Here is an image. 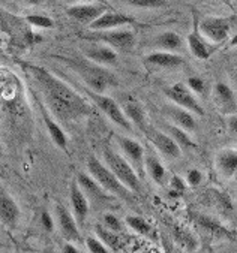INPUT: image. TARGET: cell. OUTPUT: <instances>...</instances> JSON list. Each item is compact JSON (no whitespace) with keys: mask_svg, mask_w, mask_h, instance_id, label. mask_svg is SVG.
<instances>
[{"mask_svg":"<svg viewBox=\"0 0 237 253\" xmlns=\"http://www.w3.org/2000/svg\"><path fill=\"white\" fill-rule=\"evenodd\" d=\"M87 171L89 174L96 180L101 187L108 192L111 196H116L122 201H126V202H132L134 199V192L129 190L116 175L114 172L107 167L104 165L99 159H96L95 156H90L87 159Z\"/></svg>","mask_w":237,"mask_h":253,"instance_id":"3","label":"cell"},{"mask_svg":"<svg viewBox=\"0 0 237 253\" xmlns=\"http://www.w3.org/2000/svg\"><path fill=\"white\" fill-rule=\"evenodd\" d=\"M234 84H236V88H237V72L234 74Z\"/></svg>","mask_w":237,"mask_h":253,"instance_id":"44","label":"cell"},{"mask_svg":"<svg viewBox=\"0 0 237 253\" xmlns=\"http://www.w3.org/2000/svg\"><path fill=\"white\" fill-rule=\"evenodd\" d=\"M41 111H42V119H44V123H45V127L48 130V135L50 138L53 139V142L62 148V150H68V138L65 135V132L62 130V127L59 126V123H56L51 116L45 111L44 107H41Z\"/></svg>","mask_w":237,"mask_h":253,"instance_id":"23","label":"cell"},{"mask_svg":"<svg viewBox=\"0 0 237 253\" xmlns=\"http://www.w3.org/2000/svg\"><path fill=\"white\" fill-rule=\"evenodd\" d=\"M117 144L120 147V150L123 151V155L126 156V159L129 161V164L134 167V169L137 171V174L143 175L144 174V148L138 141L128 138V136H117Z\"/></svg>","mask_w":237,"mask_h":253,"instance_id":"7","label":"cell"},{"mask_svg":"<svg viewBox=\"0 0 237 253\" xmlns=\"http://www.w3.org/2000/svg\"><path fill=\"white\" fill-rule=\"evenodd\" d=\"M155 43L159 48L165 49V51L171 53V51H179V49L182 48V45H183V41L176 32H164L156 38Z\"/></svg>","mask_w":237,"mask_h":253,"instance_id":"26","label":"cell"},{"mask_svg":"<svg viewBox=\"0 0 237 253\" xmlns=\"http://www.w3.org/2000/svg\"><path fill=\"white\" fill-rule=\"evenodd\" d=\"M29 253H35V252H29Z\"/></svg>","mask_w":237,"mask_h":253,"instance_id":"46","label":"cell"},{"mask_svg":"<svg viewBox=\"0 0 237 253\" xmlns=\"http://www.w3.org/2000/svg\"><path fill=\"white\" fill-rule=\"evenodd\" d=\"M84 91L92 99V102L96 105L113 123H116L119 127H122V129H125L128 132H132V123L128 120V117L125 116L123 110L119 107V104L116 102L114 99H111L110 96H105L102 93L93 91L90 88H86Z\"/></svg>","mask_w":237,"mask_h":253,"instance_id":"5","label":"cell"},{"mask_svg":"<svg viewBox=\"0 0 237 253\" xmlns=\"http://www.w3.org/2000/svg\"><path fill=\"white\" fill-rule=\"evenodd\" d=\"M63 253H81V252L69 241V243H66V244L63 246Z\"/></svg>","mask_w":237,"mask_h":253,"instance_id":"40","label":"cell"},{"mask_svg":"<svg viewBox=\"0 0 237 253\" xmlns=\"http://www.w3.org/2000/svg\"><path fill=\"white\" fill-rule=\"evenodd\" d=\"M132 6L143 8V9H156L165 6V0H126Z\"/></svg>","mask_w":237,"mask_h":253,"instance_id":"32","label":"cell"},{"mask_svg":"<svg viewBox=\"0 0 237 253\" xmlns=\"http://www.w3.org/2000/svg\"><path fill=\"white\" fill-rule=\"evenodd\" d=\"M165 96L174 102L177 107H182L188 111H191L195 116H204V108L198 102V99L194 96V93L189 90L188 85L177 83L171 87L165 88Z\"/></svg>","mask_w":237,"mask_h":253,"instance_id":"6","label":"cell"},{"mask_svg":"<svg viewBox=\"0 0 237 253\" xmlns=\"http://www.w3.org/2000/svg\"><path fill=\"white\" fill-rule=\"evenodd\" d=\"M188 45H189V49H191V53L200 59V60H206L210 57V49L209 46L206 45V42L197 35V33H191L188 36Z\"/></svg>","mask_w":237,"mask_h":253,"instance_id":"29","label":"cell"},{"mask_svg":"<svg viewBox=\"0 0 237 253\" xmlns=\"http://www.w3.org/2000/svg\"><path fill=\"white\" fill-rule=\"evenodd\" d=\"M134 20H131L129 17L123 15V14H117V12H105L102 14L98 20H95L90 24L92 30H108V29H116L120 26H128L132 24Z\"/></svg>","mask_w":237,"mask_h":253,"instance_id":"19","label":"cell"},{"mask_svg":"<svg viewBox=\"0 0 237 253\" xmlns=\"http://www.w3.org/2000/svg\"><path fill=\"white\" fill-rule=\"evenodd\" d=\"M56 216H57V223L60 226V231H62L63 237L71 243L80 241L81 237H80L78 222L74 217V214L69 213L63 206H57L56 207Z\"/></svg>","mask_w":237,"mask_h":253,"instance_id":"14","label":"cell"},{"mask_svg":"<svg viewBox=\"0 0 237 253\" xmlns=\"http://www.w3.org/2000/svg\"><path fill=\"white\" fill-rule=\"evenodd\" d=\"M215 165L218 172L225 178H233L237 175V150L225 148L216 155Z\"/></svg>","mask_w":237,"mask_h":253,"instance_id":"17","label":"cell"},{"mask_svg":"<svg viewBox=\"0 0 237 253\" xmlns=\"http://www.w3.org/2000/svg\"><path fill=\"white\" fill-rule=\"evenodd\" d=\"M24 2L29 5H39V3H42V0H24Z\"/></svg>","mask_w":237,"mask_h":253,"instance_id":"42","label":"cell"},{"mask_svg":"<svg viewBox=\"0 0 237 253\" xmlns=\"http://www.w3.org/2000/svg\"><path fill=\"white\" fill-rule=\"evenodd\" d=\"M164 129H165V133H168L177 144L180 148H191V147H195V142L191 139L189 136V132L183 130L182 127L173 125V123H165L164 125Z\"/></svg>","mask_w":237,"mask_h":253,"instance_id":"25","label":"cell"},{"mask_svg":"<svg viewBox=\"0 0 237 253\" xmlns=\"http://www.w3.org/2000/svg\"><path fill=\"white\" fill-rule=\"evenodd\" d=\"M144 169L149 172L150 178L156 184H159V186L165 184L167 171H165L164 165L161 164V161L155 155H146V158H144Z\"/></svg>","mask_w":237,"mask_h":253,"instance_id":"24","label":"cell"},{"mask_svg":"<svg viewBox=\"0 0 237 253\" xmlns=\"http://www.w3.org/2000/svg\"><path fill=\"white\" fill-rule=\"evenodd\" d=\"M63 62L72 71H75L87 84V88L93 91L102 93L108 87L117 84L116 77L110 71L102 68V65H98L89 59H63Z\"/></svg>","mask_w":237,"mask_h":253,"instance_id":"2","label":"cell"},{"mask_svg":"<svg viewBox=\"0 0 237 253\" xmlns=\"http://www.w3.org/2000/svg\"><path fill=\"white\" fill-rule=\"evenodd\" d=\"M6 29V20L3 17V14L0 12V30H5Z\"/></svg>","mask_w":237,"mask_h":253,"instance_id":"41","label":"cell"},{"mask_svg":"<svg viewBox=\"0 0 237 253\" xmlns=\"http://www.w3.org/2000/svg\"><path fill=\"white\" fill-rule=\"evenodd\" d=\"M188 87H189V90L197 93V94H203L204 93V88H206V84L198 77H189L188 78Z\"/></svg>","mask_w":237,"mask_h":253,"instance_id":"35","label":"cell"},{"mask_svg":"<svg viewBox=\"0 0 237 253\" xmlns=\"http://www.w3.org/2000/svg\"><path fill=\"white\" fill-rule=\"evenodd\" d=\"M86 57L98 65H114L117 62V54L111 46L95 45L86 49Z\"/></svg>","mask_w":237,"mask_h":253,"instance_id":"21","label":"cell"},{"mask_svg":"<svg viewBox=\"0 0 237 253\" xmlns=\"http://www.w3.org/2000/svg\"><path fill=\"white\" fill-rule=\"evenodd\" d=\"M77 183L78 186L81 187V190L84 192V195L87 196V199H92L93 202H107L110 201V193L105 192L101 184L95 180L90 174H86V172H78L77 174Z\"/></svg>","mask_w":237,"mask_h":253,"instance_id":"12","label":"cell"},{"mask_svg":"<svg viewBox=\"0 0 237 253\" xmlns=\"http://www.w3.org/2000/svg\"><path fill=\"white\" fill-rule=\"evenodd\" d=\"M86 246L90 253H116V252L110 250L99 238H95V237H89L86 240Z\"/></svg>","mask_w":237,"mask_h":253,"instance_id":"31","label":"cell"},{"mask_svg":"<svg viewBox=\"0 0 237 253\" xmlns=\"http://www.w3.org/2000/svg\"><path fill=\"white\" fill-rule=\"evenodd\" d=\"M213 94L216 99V104L219 105V108L227 113L231 114L237 110V99H236V93L234 90L225 84V83H216L213 87Z\"/></svg>","mask_w":237,"mask_h":253,"instance_id":"18","label":"cell"},{"mask_svg":"<svg viewBox=\"0 0 237 253\" xmlns=\"http://www.w3.org/2000/svg\"><path fill=\"white\" fill-rule=\"evenodd\" d=\"M104 226L113 232H120L122 231V223L114 214H105L104 216Z\"/></svg>","mask_w":237,"mask_h":253,"instance_id":"36","label":"cell"},{"mask_svg":"<svg viewBox=\"0 0 237 253\" xmlns=\"http://www.w3.org/2000/svg\"><path fill=\"white\" fill-rule=\"evenodd\" d=\"M200 32L209 41L219 43L224 42L230 33V23L227 18L221 17H209L200 23Z\"/></svg>","mask_w":237,"mask_h":253,"instance_id":"9","label":"cell"},{"mask_svg":"<svg viewBox=\"0 0 237 253\" xmlns=\"http://www.w3.org/2000/svg\"><path fill=\"white\" fill-rule=\"evenodd\" d=\"M104 161H105L107 167L114 172V175L129 190H132L134 193H141L143 186H141L137 171L134 169V167L129 164L128 159H125L123 156L116 153V151L111 150L110 147H104Z\"/></svg>","mask_w":237,"mask_h":253,"instance_id":"4","label":"cell"},{"mask_svg":"<svg viewBox=\"0 0 237 253\" xmlns=\"http://www.w3.org/2000/svg\"><path fill=\"white\" fill-rule=\"evenodd\" d=\"M68 2H78V3H87V2H95V0H68Z\"/></svg>","mask_w":237,"mask_h":253,"instance_id":"43","label":"cell"},{"mask_svg":"<svg viewBox=\"0 0 237 253\" xmlns=\"http://www.w3.org/2000/svg\"><path fill=\"white\" fill-rule=\"evenodd\" d=\"M146 135L153 147L164 156L171 159H179L182 156V148L168 133L158 129H146Z\"/></svg>","mask_w":237,"mask_h":253,"instance_id":"8","label":"cell"},{"mask_svg":"<svg viewBox=\"0 0 237 253\" xmlns=\"http://www.w3.org/2000/svg\"><path fill=\"white\" fill-rule=\"evenodd\" d=\"M27 23H30L35 27H41V29H51L54 26L53 20L48 17H44V15H29L26 17Z\"/></svg>","mask_w":237,"mask_h":253,"instance_id":"33","label":"cell"},{"mask_svg":"<svg viewBox=\"0 0 237 253\" xmlns=\"http://www.w3.org/2000/svg\"><path fill=\"white\" fill-rule=\"evenodd\" d=\"M227 125H228V129L237 135V116H230L227 119Z\"/></svg>","mask_w":237,"mask_h":253,"instance_id":"39","label":"cell"},{"mask_svg":"<svg viewBox=\"0 0 237 253\" xmlns=\"http://www.w3.org/2000/svg\"><path fill=\"white\" fill-rule=\"evenodd\" d=\"M26 68L41 88L47 105L56 119L62 120L63 123H71L92 114V107L74 88H71L56 75L35 65H26Z\"/></svg>","mask_w":237,"mask_h":253,"instance_id":"1","label":"cell"},{"mask_svg":"<svg viewBox=\"0 0 237 253\" xmlns=\"http://www.w3.org/2000/svg\"><path fill=\"white\" fill-rule=\"evenodd\" d=\"M171 187H173L174 190H177V192H183V190L186 189V184H185V181H183L180 177L174 175V177L171 178Z\"/></svg>","mask_w":237,"mask_h":253,"instance_id":"38","label":"cell"},{"mask_svg":"<svg viewBox=\"0 0 237 253\" xmlns=\"http://www.w3.org/2000/svg\"><path fill=\"white\" fill-rule=\"evenodd\" d=\"M66 14L72 20L90 26L95 20H98L102 14H105V6L95 3H77L68 8Z\"/></svg>","mask_w":237,"mask_h":253,"instance_id":"11","label":"cell"},{"mask_svg":"<svg viewBox=\"0 0 237 253\" xmlns=\"http://www.w3.org/2000/svg\"><path fill=\"white\" fill-rule=\"evenodd\" d=\"M41 223H42V228L47 231V232H53L54 229V220L51 217V214L48 211H42L41 213Z\"/></svg>","mask_w":237,"mask_h":253,"instance_id":"37","label":"cell"},{"mask_svg":"<svg viewBox=\"0 0 237 253\" xmlns=\"http://www.w3.org/2000/svg\"><path fill=\"white\" fill-rule=\"evenodd\" d=\"M164 114L171 120L173 125L182 127L186 132H194L197 129V120H195V114H192L191 111H188L182 107L177 105H168L164 108Z\"/></svg>","mask_w":237,"mask_h":253,"instance_id":"15","label":"cell"},{"mask_svg":"<svg viewBox=\"0 0 237 253\" xmlns=\"http://www.w3.org/2000/svg\"><path fill=\"white\" fill-rule=\"evenodd\" d=\"M126 225L140 235H150V232H152L150 223H147L146 219L140 217V216H128L126 217Z\"/></svg>","mask_w":237,"mask_h":253,"instance_id":"30","label":"cell"},{"mask_svg":"<svg viewBox=\"0 0 237 253\" xmlns=\"http://www.w3.org/2000/svg\"><path fill=\"white\" fill-rule=\"evenodd\" d=\"M92 39L102 41V42L108 43V46L116 48V49H123V51H125V49H131L134 46V42H135V36L129 30L107 32V33L92 36Z\"/></svg>","mask_w":237,"mask_h":253,"instance_id":"16","label":"cell"},{"mask_svg":"<svg viewBox=\"0 0 237 253\" xmlns=\"http://www.w3.org/2000/svg\"><path fill=\"white\" fill-rule=\"evenodd\" d=\"M95 232H96L98 238H99L110 250H113V252L120 250L122 241H120L117 232H113V231L107 229V228L102 226V225H96V226H95Z\"/></svg>","mask_w":237,"mask_h":253,"instance_id":"27","label":"cell"},{"mask_svg":"<svg viewBox=\"0 0 237 253\" xmlns=\"http://www.w3.org/2000/svg\"><path fill=\"white\" fill-rule=\"evenodd\" d=\"M123 113L128 117V120L134 125H137L141 130L146 132V111L138 100L135 99H128L123 107Z\"/></svg>","mask_w":237,"mask_h":253,"instance_id":"22","label":"cell"},{"mask_svg":"<svg viewBox=\"0 0 237 253\" xmlns=\"http://www.w3.org/2000/svg\"><path fill=\"white\" fill-rule=\"evenodd\" d=\"M20 220V207L15 199L0 184V222L6 228H15Z\"/></svg>","mask_w":237,"mask_h":253,"instance_id":"10","label":"cell"},{"mask_svg":"<svg viewBox=\"0 0 237 253\" xmlns=\"http://www.w3.org/2000/svg\"><path fill=\"white\" fill-rule=\"evenodd\" d=\"M233 45H237V38H234V39H233Z\"/></svg>","mask_w":237,"mask_h":253,"instance_id":"45","label":"cell"},{"mask_svg":"<svg viewBox=\"0 0 237 253\" xmlns=\"http://www.w3.org/2000/svg\"><path fill=\"white\" fill-rule=\"evenodd\" d=\"M69 199H71V206H72V214L77 219L78 225H83L89 216V199L78 186L77 180L71 183L69 187Z\"/></svg>","mask_w":237,"mask_h":253,"instance_id":"13","label":"cell"},{"mask_svg":"<svg viewBox=\"0 0 237 253\" xmlns=\"http://www.w3.org/2000/svg\"><path fill=\"white\" fill-rule=\"evenodd\" d=\"M197 222H198L200 226H203L207 232H210L215 237H227V238L231 237V234L228 232V229L224 225H221L218 220H215V219H212L209 216L200 214V216H197Z\"/></svg>","mask_w":237,"mask_h":253,"instance_id":"28","label":"cell"},{"mask_svg":"<svg viewBox=\"0 0 237 253\" xmlns=\"http://www.w3.org/2000/svg\"><path fill=\"white\" fill-rule=\"evenodd\" d=\"M204 177L200 169H189L186 174V183L191 187H198L203 183Z\"/></svg>","mask_w":237,"mask_h":253,"instance_id":"34","label":"cell"},{"mask_svg":"<svg viewBox=\"0 0 237 253\" xmlns=\"http://www.w3.org/2000/svg\"><path fill=\"white\" fill-rule=\"evenodd\" d=\"M144 63L150 66L164 68V69H176L183 65V59L170 51H156V53L149 54L144 59Z\"/></svg>","mask_w":237,"mask_h":253,"instance_id":"20","label":"cell"}]
</instances>
